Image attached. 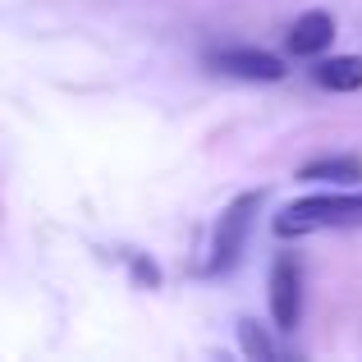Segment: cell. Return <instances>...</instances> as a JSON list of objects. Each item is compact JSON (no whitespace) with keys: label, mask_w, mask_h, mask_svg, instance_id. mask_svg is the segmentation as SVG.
<instances>
[{"label":"cell","mask_w":362,"mask_h":362,"mask_svg":"<svg viewBox=\"0 0 362 362\" xmlns=\"http://www.w3.org/2000/svg\"><path fill=\"white\" fill-rule=\"evenodd\" d=\"M321 230H362V193H317L298 197L275 216L280 239H303Z\"/></svg>","instance_id":"6da1fadb"},{"label":"cell","mask_w":362,"mask_h":362,"mask_svg":"<svg viewBox=\"0 0 362 362\" xmlns=\"http://www.w3.org/2000/svg\"><path fill=\"white\" fill-rule=\"evenodd\" d=\"M266 193H243L225 206V216L216 221V234H211V257H206V275H225L239 266L243 257V243H247V230H252V216L262 206Z\"/></svg>","instance_id":"7a4b0ae2"},{"label":"cell","mask_w":362,"mask_h":362,"mask_svg":"<svg viewBox=\"0 0 362 362\" xmlns=\"http://www.w3.org/2000/svg\"><path fill=\"white\" fill-rule=\"evenodd\" d=\"M271 317L280 330H293L303 317V275L293 252H280L271 262Z\"/></svg>","instance_id":"3957f363"},{"label":"cell","mask_w":362,"mask_h":362,"mask_svg":"<svg viewBox=\"0 0 362 362\" xmlns=\"http://www.w3.org/2000/svg\"><path fill=\"white\" fill-rule=\"evenodd\" d=\"M211 69L230 74V78H247V83H280L284 78V60L257 46H225L211 51Z\"/></svg>","instance_id":"277c9868"},{"label":"cell","mask_w":362,"mask_h":362,"mask_svg":"<svg viewBox=\"0 0 362 362\" xmlns=\"http://www.w3.org/2000/svg\"><path fill=\"white\" fill-rule=\"evenodd\" d=\"M330 42H335V18H330L326 9H308V14H298V23L289 28V51L293 55H321Z\"/></svg>","instance_id":"5b68a950"},{"label":"cell","mask_w":362,"mask_h":362,"mask_svg":"<svg viewBox=\"0 0 362 362\" xmlns=\"http://www.w3.org/2000/svg\"><path fill=\"white\" fill-rule=\"evenodd\" d=\"M312 83L326 88V92H358L362 88V55H330V60H317Z\"/></svg>","instance_id":"8992f818"},{"label":"cell","mask_w":362,"mask_h":362,"mask_svg":"<svg viewBox=\"0 0 362 362\" xmlns=\"http://www.w3.org/2000/svg\"><path fill=\"white\" fill-rule=\"evenodd\" d=\"M303 184H354L362 179V160L358 156H321V160H308L298 170Z\"/></svg>","instance_id":"52a82bcc"},{"label":"cell","mask_w":362,"mask_h":362,"mask_svg":"<svg viewBox=\"0 0 362 362\" xmlns=\"http://www.w3.org/2000/svg\"><path fill=\"white\" fill-rule=\"evenodd\" d=\"M239 344H243V354L247 358H257V362H271V358H280V349H275V339L266 335L257 321H239Z\"/></svg>","instance_id":"ba28073f"},{"label":"cell","mask_w":362,"mask_h":362,"mask_svg":"<svg viewBox=\"0 0 362 362\" xmlns=\"http://www.w3.org/2000/svg\"><path fill=\"white\" fill-rule=\"evenodd\" d=\"M129 262H133V280H138L142 289H156V284H160V271H156V266L147 262V257H138V252H133Z\"/></svg>","instance_id":"9c48e42d"}]
</instances>
